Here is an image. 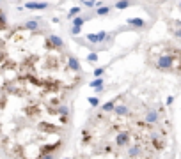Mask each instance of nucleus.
<instances>
[{
    "instance_id": "f257e3e1",
    "label": "nucleus",
    "mask_w": 181,
    "mask_h": 159,
    "mask_svg": "<svg viewBox=\"0 0 181 159\" xmlns=\"http://www.w3.org/2000/svg\"><path fill=\"white\" fill-rule=\"evenodd\" d=\"M69 134V111L57 96L14 87L0 96V154L5 159H53Z\"/></svg>"
},
{
    "instance_id": "f03ea898",
    "label": "nucleus",
    "mask_w": 181,
    "mask_h": 159,
    "mask_svg": "<svg viewBox=\"0 0 181 159\" xmlns=\"http://www.w3.org/2000/svg\"><path fill=\"white\" fill-rule=\"evenodd\" d=\"M153 127L146 117L131 120L124 104L110 103L82 129L78 159H156L165 140Z\"/></svg>"
}]
</instances>
